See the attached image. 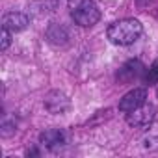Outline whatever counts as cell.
<instances>
[{"instance_id": "11", "label": "cell", "mask_w": 158, "mask_h": 158, "mask_svg": "<svg viewBox=\"0 0 158 158\" xmlns=\"http://www.w3.org/2000/svg\"><path fill=\"white\" fill-rule=\"evenodd\" d=\"M17 132V123L15 119H4L2 125H0V136L2 138H10Z\"/></svg>"}, {"instance_id": "2", "label": "cell", "mask_w": 158, "mask_h": 158, "mask_svg": "<svg viewBox=\"0 0 158 158\" xmlns=\"http://www.w3.org/2000/svg\"><path fill=\"white\" fill-rule=\"evenodd\" d=\"M71 17L78 26L89 28V26H93V24H97L101 21V10L97 8L95 2H91V0H82V2L73 10Z\"/></svg>"}, {"instance_id": "15", "label": "cell", "mask_w": 158, "mask_h": 158, "mask_svg": "<svg viewBox=\"0 0 158 158\" xmlns=\"http://www.w3.org/2000/svg\"><path fill=\"white\" fill-rule=\"evenodd\" d=\"M156 95H158V89H156Z\"/></svg>"}, {"instance_id": "4", "label": "cell", "mask_w": 158, "mask_h": 158, "mask_svg": "<svg viewBox=\"0 0 158 158\" xmlns=\"http://www.w3.org/2000/svg\"><path fill=\"white\" fill-rule=\"evenodd\" d=\"M43 104H45L47 112H50L54 115H61V114H65L71 108V101L61 91H50V93H47Z\"/></svg>"}, {"instance_id": "9", "label": "cell", "mask_w": 158, "mask_h": 158, "mask_svg": "<svg viewBox=\"0 0 158 158\" xmlns=\"http://www.w3.org/2000/svg\"><path fill=\"white\" fill-rule=\"evenodd\" d=\"M47 39L54 47H67L69 45V32L61 24H50L47 30Z\"/></svg>"}, {"instance_id": "3", "label": "cell", "mask_w": 158, "mask_h": 158, "mask_svg": "<svg viewBox=\"0 0 158 158\" xmlns=\"http://www.w3.org/2000/svg\"><path fill=\"white\" fill-rule=\"evenodd\" d=\"M154 115H156L154 104L143 102L141 106H138V108H134L132 112L127 114V123L130 127H134V128H143V127H149L152 123Z\"/></svg>"}, {"instance_id": "13", "label": "cell", "mask_w": 158, "mask_h": 158, "mask_svg": "<svg viewBox=\"0 0 158 158\" xmlns=\"http://www.w3.org/2000/svg\"><path fill=\"white\" fill-rule=\"evenodd\" d=\"M30 154H32V156H37L39 151H37V149H30V151H28V156H30Z\"/></svg>"}, {"instance_id": "14", "label": "cell", "mask_w": 158, "mask_h": 158, "mask_svg": "<svg viewBox=\"0 0 158 158\" xmlns=\"http://www.w3.org/2000/svg\"><path fill=\"white\" fill-rule=\"evenodd\" d=\"M138 2H139V4H145V2H149V0H138Z\"/></svg>"}, {"instance_id": "7", "label": "cell", "mask_w": 158, "mask_h": 158, "mask_svg": "<svg viewBox=\"0 0 158 158\" xmlns=\"http://www.w3.org/2000/svg\"><path fill=\"white\" fill-rule=\"evenodd\" d=\"M39 143L43 147H47L48 151H58L60 147H63L67 143V138H65V132L60 130V128H48L45 132L39 134Z\"/></svg>"}, {"instance_id": "5", "label": "cell", "mask_w": 158, "mask_h": 158, "mask_svg": "<svg viewBox=\"0 0 158 158\" xmlns=\"http://www.w3.org/2000/svg\"><path fill=\"white\" fill-rule=\"evenodd\" d=\"M143 69H145V67H143V63H141L139 60H128V61L117 71L115 78H117L119 84H132L134 80H138V78L141 76Z\"/></svg>"}, {"instance_id": "6", "label": "cell", "mask_w": 158, "mask_h": 158, "mask_svg": "<svg viewBox=\"0 0 158 158\" xmlns=\"http://www.w3.org/2000/svg\"><path fill=\"white\" fill-rule=\"evenodd\" d=\"M145 99H147V91L143 88H134V89H130L128 93L123 95V99L119 101V110L125 112V114H128L134 108L141 106L145 102Z\"/></svg>"}, {"instance_id": "12", "label": "cell", "mask_w": 158, "mask_h": 158, "mask_svg": "<svg viewBox=\"0 0 158 158\" xmlns=\"http://www.w3.org/2000/svg\"><path fill=\"white\" fill-rule=\"evenodd\" d=\"M10 45H11V32L8 28H2V32H0V48L6 50Z\"/></svg>"}, {"instance_id": "1", "label": "cell", "mask_w": 158, "mask_h": 158, "mask_svg": "<svg viewBox=\"0 0 158 158\" xmlns=\"http://www.w3.org/2000/svg\"><path fill=\"white\" fill-rule=\"evenodd\" d=\"M141 34H143V26H141V23L138 19H121V21H115L106 30V35H108L110 43L119 45V47L132 45L134 41L139 39Z\"/></svg>"}, {"instance_id": "8", "label": "cell", "mask_w": 158, "mask_h": 158, "mask_svg": "<svg viewBox=\"0 0 158 158\" xmlns=\"http://www.w3.org/2000/svg\"><path fill=\"white\" fill-rule=\"evenodd\" d=\"M28 24H30V17L26 13H21V11H11V13H6L2 17V28H8L11 34L26 30Z\"/></svg>"}, {"instance_id": "10", "label": "cell", "mask_w": 158, "mask_h": 158, "mask_svg": "<svg viewBox=\"0 0 158 158\" xmlns=\"http://www.w3.org/2000/svg\"><path fill=\"white\" fill-rule=\"evenodd\" d=\"M143 82L147 86H154L158 84V58L149 65V69L145 71V76H143Z\"/></svg>"}]
</instances>
